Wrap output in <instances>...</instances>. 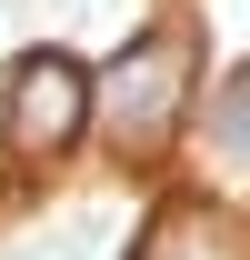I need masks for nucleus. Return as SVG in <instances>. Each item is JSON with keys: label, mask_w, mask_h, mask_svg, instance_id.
<instances>
[{"label": "nucleus", "mask_w": 250, "mask_h": 260, "mask_svg": "<svg viewBox=\"0 0 250 260\" xmlns=\"http://www.w3.org/2000/svg\"><path fill=\"white\" fill-rule=\"evenodd\" d=\"M90 120H100V140H110L120 160L170 150V130L190 120V40L150 30L140 50H120V60L90 80Z\"/></svg>", "instance_id": "f257e3e1"}, {"label": "nucleus", "mask_w": 250, "mask_h": 260, "mask_svg": "<svg viewBox=\"0 0 250 260\" xmlns=\"http://www.w3.org/2000/svg\"><path fill=\"white\" fill-rule=\"evenodd\" d=\"M80 120H90V80H80L60 50H30V60L10 70V150H20V160L70 150Z\"/></svg>", "instance_id": "f03ea898"}, {"label": "nucleus", "mask_w": 250, "mask_h": 260, "mask_svg": "<svg viewBox=\"0 0 250 260\" xmlns=\"http://www.w3.org/2000/svg\"><path fill=\"white\" fill-rule=\"evenodd\" d=\"M140 260H240V240L210 220V210H170V220L150 230V250Z\"/></svg>", "instance_id": "7ed1b4c3"}, {"label": "nucleus", "mask_w": 250, "mask_h": 260, "mask_svg": "<svg viewBox=\"0 0 250 260\" xmlns=\"http://www.w3.org/2000/svg\"><path fill=\"white\" fill-rule=\"evenodd\" d=\"M210 150H220V160H240V170H250V80H240V90H220V100H210Z\"/></svg>", "instance_id": "20e7f679"}]
</instances>
